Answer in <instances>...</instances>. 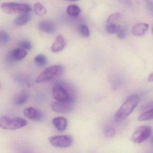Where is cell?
Instances as JSON below:
<instances>
[{
  "label": "cell",
  "instance_id": "16",
  "mask_svg": "<svg viewBox=\"0 0 153 153\" xmlns=\"http://www.w3.org/2000/svg\"><path fill=\"white\" fill-rule=\"evenodd\" d=\"M31 19V16L28 13L22 14L13 21V24L16 26H22L27 24Z\"/></svg>",
  "mask_w": 153,
  "mask_h": 153
},
{
  "label": "cell",
  "instance_id": "21",
  "mask_svg": "<svg viewBox=\"0 0 153 153\" xmlns=\"http://www.w3.org/2000/svg\"><path fill=\"white\" fill-rule=\"evenodd\" d=\"M103 132L105 137L108 138H112L116 134V129L113 126L109 125L106 126L104 127Z\"/></svg>",
  "mask_w": 153,
  "mask_h": 153
},
{
  "label": "cell",
  "instance_id": "20",
  "mask_svg": "<svg viewBox=\"0 0 153 153\" xmlns=\"http://www.w3.org/2000/svg\"><path fill=\"white\" fill-rule=\"evenodd\" d=\"M153 120V108L142 113L138 117V120L143 121Z\"/></svg>",
  "mask_w": 153,
  "mask_h": 153
},
{
  "label": "cell",
  "instance_id": "3",
  "mask_svg": "<svg viewBox=\"0 0 153 153\" xmlns=\"http://www.w3.org/2000/svg\"><path fill=\"white\" fill-rule=\"evenodd\" d=\"M64 72V67L59 65H51L46 68L35 80L37 83H44L54 80L61 76Z\"/></svg>",
  "mask_w": 153,
  "mask_h": 153
},
{
  "label": "cell",
  "instance_id": "27",
  "mask_svg": "<svg viewBox=\"0 0 153 153\" xmlns=\"http://www.w3.org/2000/svg\"><path fill=\"white\" fill-rule=\"evenodd\" d=\"M117 35L119 39H124L126 36V30L125 29L120 27V28L119 29V30L117 33Z\"/></svg>",
  "mask_w": 153,
  "mask_h": 153
},
{
  "label": "cell",
  "instance_id": "11",
  "mask_svg": "<svg viewBox=\"0 0 153 153\" xmlns=\"http://www.w3.org/2000/svg\"><path fill=\"white\" fill-rule=\"evenodd\" d=\"M66 45V41L62 35H58L56 37L55 42L51 47V51L53 53H58L63 50Z\"/></svg>",
  "mask_w": 153,
  "mask_h": 153
},
{
  "label": "cell",
  "instance_id": "14",
  "mask_svg": "<svg viewBox=\"0 0 153 153\" xmlns=\"http://www.w3.org/2000/svg\"><path fill=\"white\" fill-rule=\"evenodd\" d=\"M29 99L28 93L24 91L17 93L13 99V102L16 105H22L26 103Z\"/></svg>",
  "mask_w": 153,
  "mask_h": 153
},
{
  "label": "cell",
  "instance_id": "6",
  "mask_svg": "<svg viewBox=\"0 0 153 153\" xmlns=\"http://www.w3.org/2000/svg\"><path fill=\"white\" fill-rule=\"evenodd\" d=\"M152 132V129L149 126H141L136 129L131 139L136 143H141L149 138Z\"/></svg>",
  "mask_w": 153,
  "mask_h": 153
},
{
  "label": "cell",
  "instance_id": "8",
  "mask_svg": "<svg viewBox=\"0 0 153 153\" xmlns=\"http://www.w3.org/2000/svg\"><path fill=\"white\" fill-rule=\"evenodd\" d=\"M74 108L73 102L57 101L51 104V108L58 113H67L72 111Z\"/></svg>",
  "mask_w": 153,
  "mask_h": 153
},
{
  "label": "cell",
  "instance_id": "1",
  "mask_svg": "<svg viewBox=\"0 0 153 153\" xmlns=\"http://www.w3.org/2000/svg\"><path fill=\"white\" fill-rule=\"evenodd\" d=\"M139 100L138 95H132L129 96L115 114V122L119 123L126 118L137 107Z\"/></svg>",
  "mask_w": 153,
  "mask_h": 153
},
{
  "label": "cell",
  "instance_id": "4",
  "mask_svg": "<svg viewBox=\"0 0 153 153\" xmlns=\"http://www.w3.org/2000/svg\"><path fill=\"white\" fill-rule=\"evenodd\" d=\"M27 124V120L22 118L10 117L5 116L0 117V127L6 130H17L24 127Z\"/></svg>",
  "mask_w": 153,
  "mask_h": 153
},
{
  "label": "cell",
  "instance_id": "5",
  "mask_svg": "<svg viewBox=\"0 0 153 153\" xmlns=\"http://www.w3.org/2000/svg\"><path fill=\"white\" fill-rule=\"evenodd\" d=\"M1 7L3 11L8 14L28 13L31 10L29 4L14 2L2 3Z\"/></svg>",
  "mask_w": 153,
  "mask_h": 153
},
{
  "label": "cell",
  "instance_id": "22",
  "mask_svg": "<svg viewBox=\"0 0 153 153\" xmlns=\"http://www.w3.org/2000/svg\"><path fill=\"white\" fill-rule=\"evenodd\" d=\"M120 27L119 25L116 23H109L106 27V30L109 34H117Z\"/></svg>",
  "mask_w": 153,
  "mask_h": 153
},
{
  "label": "cell",
  "instance_id": "28",
  "mask_svg": "<svg viewBox=\"0 0 153 153\" xmlns=\"http://www.w3.org/2000/svg\"><path fill=\"white\" fill-rule=\"evenodd\" d=\"M148 81L149 82H153V72L151 73L148 76Z\"/></svg>",
  "mask_w": 153,
  "mask_h": 153
},
{
  "label": "cell",
  "instance_id": "30",
  "mask_svg": "<svg viewBox=\"0 0 153 153\" xmlns=\"http://www.w3.org/2000/svg\"><path fill=\"white\" fill-rule=\"evenodd\" d=\"M152 143H153V137L152 138Z\"/></svg>",
  "mask_w": 153,
  "mask_h": 153
},
{
  "label": "cell",
  "instance_id": "19",
  "mask_svg": "<svg viewBox=\"0 0 153 153\" xmlns=\"http://www.w3.org/2000/svg\"><path fill=\"white\" fill-rule=\"evenodd\" d=\"M34 62L38 66L43 67L47 64L48 60L47 57L44 55L39 54L35 56Z\"/></svg>",
  "mask_w": 153,
  "mask_h": 153
},
{
  "label": "cell",
  "instance_id": "24",
  "mask_svg": "<svg viewBox=\"0 0 153 153\" xmlns=\"http://www.w3.org/2000/svg\"><path fill=\"white\" fill-rule=\"evenodd\" d=\"M10 40L9 35L5 31L1 30L0 31V43L1 45H4L8 44Z\"/></svg>",
  "mask_w": 153,
  "mask_h": 153
},
{
  "label": "cell",
  "instance_id": "18",
  "mask_svg": "<svg viewBox=\"0 0 153 153\" xmlns=\"http://www.w3.org/2000/svg\"><path fill=\"white\" fill-rule=\"evenodd\" d=\"M34 12L38 16H43L47 13V10L45 6L40 2H37L34 4L33 7Z\"/></svg>",
  "mask_w": 153,
  "mask_h": 153
},
{
  "label": "cell",
  "instance_id": "15",
  "mask_svg": "<svg viewBox=\"0 0 153 153\" xmlns=\"http://www.w3.org/2000/svg\"><path fill=\"white\" fill-rule=\"evenodd\" d=\"M52 122L53 125L58 131H64L67 127V120L63 117H57L54 118L53 119Z\"/></svg>",
  "mask_w": 153,
  "mask_h": 153
},
{
  "label": "cell",
  "instance_id": "31",
  "mask_svg": "<svg viewBox=\"0 0 153 153\" xmlns=\"http://www.w3.org/2000/svg\"><path fill=\"white\" fill-rule=\"evenodd\" d=\"M152 33H153V27H152Z\"/></svg>",
  "mask_w": 153,
  "mask_h": 153
},
{
  "label": "cell",
  "instance_id": "26",
  "mask_svg": "<svg viewBox=\"0 0 153 153\" xmlns=\"http://www.w3.org/2000/svg\"><path fill=\"white\" fill-rule=\"evenodd\" d=\"M120 13H115L110 14L107 20V22L108 23H114L117 20L120 18Z\"/></svg>",
  "mask_w": 153,
  "mask_h": 153
},
{
  "label": "cell",
  "instance_id": "25",
  "mask_svg": "<svg viewBox=\"0 0 153 153\" xmlns=\"http://www.w3.org/2000/svg\"><path fill=\"white\" fill-rule=\"evenodd\" d=\"M19 46L20 48L25 50H31L32 48L31 43L28 40H22L21 41L19 44Z\"/></svg>",
  "mask_w": 153,
  "mask_h": 153
},
{
  "label": "cell",
  "instance_id": "7",
  "mask_svg": "<svg viewBox=\"0 0 153 153\" xmlns=\"http://www.w3.org/2000/svg\"><path fill=\"white\" fill-rule=\"evenodd\" d=\"M49 143L54 147L66 148L72 145L73 139L68 135H58L51 137L49 138Z\"/></svg>",
  "mask_w": 153,
  "mask_h": 153
},
{
  "label": "cell",
  "instance_id": "12",
  "mask_svg": "<svg viewBox=\"0 0 153 153\" xmlns=\"http://www.w3.org/2000/svg\"><path fill=\"white\" fill-rule=\"evenodd\" d=\"M149 25L146 23H138L134 25L132 28V33L136 36L140 37L144 36L148 30Z\"/></svg>",
  "mask_w": 153,
  "mask_h": 153
},
{
  "label": "cell",
  "instance_id": "13",
  "mask_svg": "<svg viewBox=\"0 0 153 153\" xmlns=\"http://www.w3.org/2000/svg\"><path fill=\"white\" fill-rule=\"evenodd\" d=\"M38 27L40 30L46 33H53L55 31L56 27L54 23L50 21H43L40 22Z\"/></svg>",
  "mask_w": 153,
  "mask_h": 153
},
{
  "label": "cell",
  "instance_id": "29",
  "mask_svg": "<svg viewBox=\"0 0 153 153\" xmlns=\"http://www.w3.org/2000/svg\"><path fill=\"white\" fill-rule=\"evenodd\" d=\"M66 1H79V0H66Z\"/></svg>",
  "mask_w": 153,
  "mask_h": 153
},
{
  "label": "cell",
  "instance_id": "9",
  "mask_svg": "<svg viewBox=\"0 0 153 153\" xmlns=\"http://www.w3.org/2000/svg\"><path fill=\"white\" fill-rule=\"evenodd\" d=\"M24 116L32 120L40 121L43 118V114L40 111L33 107H28L23 111Z\"/></svg>",
  "mask_w": 153,
  "mask_h": 153
},
{
  "label": "cell",
  "instance_id": "2",
  "mask_svg": "<svg viewBox=\"0 0 153 153\" xmlns=\"http://www.w3.org/2000/svg\"><path fill=\"white\" fill-rule=\"evenodd\" d=\"M72 90L64 83H57L53 86L52 94L54 98L57 101L74 102V95L71 93Z\"/></svg>",
  "mask_w": 153,
  "mask_h": 153
},
{
  "label": "cell",
  "instance_id": "17",
  "mask_svg": "<svg viewBox=\"0 0 153 153\" xmlns=\"http://www.w3.org/2000/svg\"><path fill=\"white\" fill-rule=\"evenodd\" d=\"M81 10L80 7L75 4H72L67 7L66 12L71 17H78L81 13Z\"/></svg>",
  "mask_w": 153,
  "mask_h": 153
},
{
  "label": "cell",
  "instance_id": "23",
  "mask_svg": "<svg viewBox=\"0 0 153 153\" xmlns=\"http://www.w3.org/2000/svg\"><path fill=\"white\" fill-rule=\"evenodd\" d=\"M79 31L80 34L85 37H88L90 36V32L89 28L85 24H82L79 26Z\"/></svg>",
  "mask_w": 153,
  "mask_h": 153
},
{
  "label": "cell",
  "instance_id": "10",
  "mask_svg": "<svg viewBox=\"0 0 153 153\" xmlns=\"http://www.w3.org/2000/svg\"><path fill=\"white\" fill-rule=\"evenodd\" d=\"M27 55V52L25 49L22 48H15L8 55L7 59L11 62H18L25 58Z\"/></svg>",
  "mask_w": 153,
  "mask_h": 153
}]
</instances>
